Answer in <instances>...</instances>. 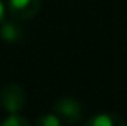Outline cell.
Segmentation results:
<instances>
[{
    "label": "cell",
    "mask_w": 127,
    "mask_h": 126,
    "mask_svg": "<svg viewBox=\"0 0 127 126\" xmlns=\"http://www.w3.org/2000/svg\"><path fill=\"white\" fill-rule=\"evenodd\" d=\"M26 102L24 89L16 82H8L0 91V104L8 113H18Z\"/></svg>",
    "instance_id": "1"
},
{
    "label": "cell",
    "mask_w": 127,
    "mask_h": 126,
    "mask_svg": "<svg viewBox=\"0 0 127 126\" xmlns=\"http://www.w3.org/2000/svg\"><path fill=\"white\" fill-rule=\"evenodd\" d=\"M53 113L61 120V123L76 125L82 117V107L74 97H61L53 105Z\"/></svg>",
    "instance_id": "2"
},
{
    "label": "cell",
    "mask_w": 127,
    "mask_h": 126,
    "mask_svg": "<svg viewBox=\"0 0 127 126\" xmlns=\"http://www.w3.org/2000/svg\"><path fill=\"white\" fill-rule=\"evenodd\" d=\"M40 0H8V13L15 21H28L40 11Z\"/></svg>",
    "instance_id": "3"
},
{
    "label": "cell",
    "mask_w": 127,
    "mask_h": 126,
    "mask_svg": "<svg viewBox=\"0 0 127 126\" xmlns=\"http://www.w3.org/2000/svg\"><path fill=\"white\" fill-rule=\"evenodd\" d=\"M84 126H127V123L118 113H100L90 118Z\"/></svg>",
    "instance_id": "4"
},
{
    "label": "cell",
    "mask_w": 127,
    "mask_h": 126,
    "mask_svg": "<svg viewBox=\"0 0 127 126\" xmlns=\"http://www.w3.org/2000/svg\"><path fill=\"white\" fill-rule=\"evenodd\" d=\"M0 28V36L6 42H16L23 39V29L16 21H3Z\"/></svg>",
    "instance_id": "5"
},
{
    "label": "cell",
    "mask_w": 127,
    "mask_h": 126,
    "mask_svg": "<svg viewBox=\"0 0 127 126\" xmlns=\"http://www.w3.org/2000/svg\"><path fill=\"white\" fill-rule=\"evenodd\" d=\"M35 126H63V123L55 113H43L37 118Z\"/></svg>",
    "instance_id": "6"
},
{
    "label": "cell",
    "mask_w": 127,
    "mask_h": 126,
    "mask_svg": "<svg viewBox=\"0 0 127 126\" xmlns=\"http://www.w3.org/2000/svg\"><path fill=\"white\" fill-rule=\"evenodd\" d=\"M0 126H31V123L26 117H21L18 113H11L8 118H5L0 123Z\"/></svg>",
    "instance_id": "7"
},
{
    "label": "cell",
    "mask_w": 127,
    "mask_h": 126,
    "mask_svg": "<svg viewBox=\"0 0 127 126\" xmlns=\"http://www.w3.org/2000/svg\"><path fill=\"white\" fill-rule=\"evenodd\" d=\"M5 15H6L5 5H3V3H2V0H0V24H2V23L5 21Z\"/></svg>",
    "instance_id": "8"
}]
</instances>
